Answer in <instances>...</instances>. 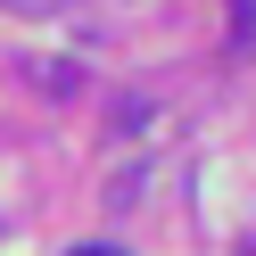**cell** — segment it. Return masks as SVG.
Here are the masks:
<instances>
[{"mask_svg":"<svg viewBox=\"0 0 256 256\" xmlns=\"http://www.w3.org/2000/svg\"><path fill=\"white\" fill-rule=\"evenodd\" d=\"M0 8H17V17H50L58 0H0Z\"/></svg>","mask_w":256,"mask_h":256,"instance_id":"6da1fadb","label":"cell"},{"mask_svg":"<svg viewBox=\"0 0 256 256\" xmlns=\"http://www.w3.org/2000/svg\"><path fill=\"white\" fill-rule=\"evenodd\" d=\"M66 256H124V248H108V240H83V248H66Z\"/></svg>","mask_w":256,"mask_h":256,"instance_id":"7a4b0ae2","label":"cell"}]
</instances>
